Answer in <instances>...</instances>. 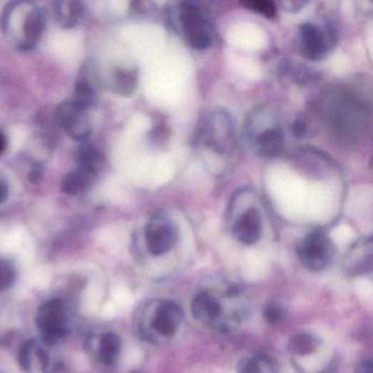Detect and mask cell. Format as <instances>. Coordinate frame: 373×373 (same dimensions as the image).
Wrapping results in <instances>:
<instances>
[{"label":"cell","instance_id":"obj_24","mask_svg":"<svg viewBox=\"0 0 373 373\" xmlns=\"http://www.w3.org/2000/svg\"><path fill=\"white\" fill-rule=\"evenodd\" d=\"M264 319L268 324L280 323L285 319V310L278 303L270 302L265 305L263 310Z\"/></svg>","mask_w":373,"mask_h":373},{"label":"cell","instance_id":"obj_31","mask_svg":"<svg viewBox=\"0 0 373 373\" xmlns=\"http://www.w3.org/2000/svg\"><path fill=\"white\" fill-rule=\"evenodd\" d=\"M6 145H7V140H6L5 135L0 132V155L5 151Z\"/></svg>","mask_w":373,"mask_h":373},{"label":"cell","instance_id":"obj_27","mask_svg":"<svg viewBox=\"0 0 373 373\" xmlns=\"http://www.w3.org/2000/svg\"><path fill=\"white\" fill-rule=\"evenodd\" d=\"M354 373H373L372 360L367 359L357 366Z\"/></svg>","mask_w":373,"mask_h":373},{"label":"cell","instance_id":"obj_26","mask_svg":"<svg viewBox=\"0 0 373 373\" xmlns=\"http://www.w3.org/2000/svg\"><path fill=\"white\" fill-rule=\"evenodd\" d=\"M31 349H32V344L31 342H26V344L22 345V347L19 350V364L22 367L24 370H29L30 367V354Z\"/></svg>","mask_w":373,"mask_h":373},{"label":"cell","instance_id":"obj_7","mask_svg":"<svg viewBox=\"0 0 373 373\" xmlns=\"http://www.w3.org/2000/svg\"><path fill=\"white\" fill-rule=\"evenodd\" d=\"M335 247L327 233L313 231L307 233L297 247L299 261L307 270L320 272L331 264Z\"/></svg>","mask_w":373,"mask_h":373},{"label":"cell","instance_id":"obj_9","mask_svg":"<svg viewBox=\"0 0 373 373\" xmlns=\"http://www.w3.org/2000/svg\"><path fill=\"white\" fill-rule=\"evenodd\" d=\"M55 121L75 140H87L91 135V123L87 111L75 106L71 101L65 102L56 108Z\"/></svg>","mask_w":373,"mask_h":373},{"label":"cell","instance_id":"obj_11","mask_svg":"<svg viewBox=\"0 0 373 373\" xmlns=\"http://www.w3.org/2000/svg\"><path fill=\"white\" fill-rule=\"evenodd\" d=\"M63 322L65 313L61 301L56 299L47 301L39 309L36 324L48 343H54L55 340L61 337L65 329Z\"/></svg>","mask_w":373,"mask_h":373},{"label":"cell","instance_id":"obj_3","mask_svg":"<svg viewBox=\"0 0 373 373\" xmlns=\"http://www.w3.org/2000/svg\"><path fill=\"white\" fill-rule=\"evenodd\" d=\"M196 139L200 145L218 155L233 153L237 143L235 122L229 113L213 110L200 118Z\"/></svg>","mask_w":373,"mask_h":373},{"label":"cell","instance_id":"obj_22","mask_svg":"<svg viewBox=\"0 0 373 373\" xmlns=\"http://www.w3.org/2000/svg\"><path fill=\"white\" fill-rule=\"evenodd\" d=\"M121 350V339L116 334H106L100 343L99 356L104 364H112L118 359Z\"/></svg>","mask_w":373,"mask_h":373},{"label":"cell","instance_id":"obj_10","mask_svg":"<svg viewBox=\"0 0 373 373\" xmlns=\"http://www.w3.org/2000/svg\"><path fill=\"white\" fill-rule=\"evenodd\" d=\"M183 321V311L174 301L163 300L158 303L151 317V329L157 336L170 339L175 335Z\"/></svg>","mask_w":373,"mask_h":373},{"label":"cell","instance_id":"obj_6","mask_svg":"<svg viewBox=\"0 0 373 373\" xmlns=\"http://www.w3.org/2000/svg\"><path fill=\"white\" fill-rule=\"evenodd\" d=\"M298 47L303 57L317 61L325 58L337 43L333 24L305 22L298 29Z\"/></svg>","mask_w":373,"mask_h":373},{"label":"cell","instance_id":"obj_15","mask_svg":"<svg viewBox=\"0 0 373 373\" xmlns=\"http://www.w3.org/2000/svg\"><path fill=\"white\" fill-rule=\"evenodd\" d=\"M85 7L79 1L61 0L53 5V14L59 26L63 28H73L83 19Z\"/></svg>","mask_w":373,"mask_h":373},{"label":"cell","instance_id":"obj_4","mask_svg":"<svg viewBox=\"0 0 373 373\" xmlns=\"http://www.w3.org/2000/svg\"><path fill=\"white\" fill-rule=\"evenodd\" d=\"M247 135L254 150L264 158L277 157L286 145L284 129L266 108H257L250 116Z\"/></svg>","mask_w":373,"mask_h":373},{"label":"cell","instance_id":"obj_8","mask_svg":"<svg viewBox=\"0 0 373 373\" xmlns=\"http://www.w3.org/2000/svg\"><path fill=\"white\" fill-rule=\"evenodd\" d=\"M178 241V229L173 221L163 214L153 216L145 228V243L153 256L169 253Z\"/></svg>","mask_w":373,"mask_h":373},{"label":"cell","instance_id":"obj_17","mask_svg":"<svg viewBox=\"0 0 373 373\" xmlns=\"http://www.w3.org/2000/svg\"><path fill=\"white\" fill-rule=\"evenodd\" d=\"M94 98H96V87H94L93 80L87 71H83L76 81L75 90L71 101L75 106L88 111L93 104Z\"/></svg>","mask_w":373,"mask_h":373},{"label":"cell","instance_id":"obj_18","mask_svg":"<svg viewBox=\"0 0 373 373\" xmlns=\"http://www.w3.org/2000/svg\"><path fill=\"white\" fill-rule=\"evenodd\" d=\"M104 157L99 149L91 145L80 147L77 153V168L96 176L103 167Z\"/></svg>","mask_w":373,"mask_h":373},{"label":"cell","instance_id":"obj_21","mask_svg":"<svg viewBox=\"0 0 373 373\" xmlns=\"http://www.w3.org/2000/svg\"><path fill=\"white\" fill-rule=\"evenodd\" d=\"M320 340L309 334H298L289 340L288 348L291 354L297 356H307L319 348Z\"/></svg>","mask_w":373,"mask_h":373},{"label":"cell","instance_id":"obj_30","mask_svg":"<svg viewBox=\"0 0 373 373\" xmlns=\"http://www.w3.org/2000/svg\"><path fill=\"white\" fill-rule=\"evenodd\" d=\"M42 178V170L39 167H36L34 171L30 173V180L32 182H39V180Z\"/></svg>","mask_w":373,"mask_h":373},{"label":"cell","instance_id":"obj_16","mask_svg":"<svg viewBox=\"0 0 373 373\" xmlns=\"http://www.w3.org/2000/svg\"><path fill=\"white\" fill-rule=\"evenodd\" d=\"M138 75L135 69L118 68L108 76V85L121 96H131L136 89Z\"/></svg>","mask_w":373,"mask_h":373},{"label":"cell","instance_id":"obj_20","mask_svg":"<svg viewBox=\"0 0 373 373\" xmlns=\"http://www.w3.org/2000/svg\"><path fill=\"white\" fill-rule=\"evenodd\" d=\"M94 178L96 176L77 168L63 178V182H61V190L68 195H76L78 193L83 192L89 184H91Z\"/></svg>","mask_w":373,"mask_h":373},{"label":"cell","instance_id":"obj_13","mask_svg":"<svg viewBox=\"0 0 373 373\" xmlns=\"http://www.w3.org/2000/svg\"><path fill=\"white\" fill-rule=\"evenodd\" d=\"M192 315L207 327H218L223 319V305L212 291L200 290L193 299Z\"/></svg>","mask_w":373,"mask_h":373},{"label":"cell","instance_id":"obj_29","mask_svg":"<svg viewBox=\"0 0 373 373\" xmlns=\"http://www.w3.org/2000/svg\"><path fill=\"white\" fill-rule=\"evenodd\" d=\"M8 192H9V190H8L7 184L0 178V204L5 202L6 198H8Z\"/></svg>","mask_w":373,"mask_h":373},{"label":"cell","instance_id":"obj_1","mask_svg":"<svg viewBox=\"0 0 373 373\" xmlns=\"http://www.w3.org/2000/svg\"><path fill=\"white\" fill-rule=\"evenodd\" d=\"M320 118L327 131L343 143L360 140L368 126L366 103L352 90L334 87L321 98Z\"/></svg>","mask_w":373,"mask_h":373},{"label":"cell","instance_id":"obj_2","mask_svg":"<svg viewBox=\"0 0 373 373\" xmlns=\"http://www.w3.org/2000/svg\"><path fill=\"white\" fill-rule=\"evenodd\" d=\"M42 9L30 1L9 4L0 17V26L8 42L20 51L36 47L44 31Z\"/></svg>","mask_w":373,"mask_h":373},{"label":"cell","instance_id":"obj_14","mask_svg":"<svg viewBox=\"0 0 373 373\" xmlns=\"http://www.w3.org/2000/svg\"><path fill=\"white\" fill-rule=\"evenodd\" d=\"M372 266V241L371 237L359 240L346 253L345 268L352 274H362Z\"/></svg>","mask_w":373,"mask_h":373},{"label":"cell","instance_id":"obj_25","mask_svg":"<svg viewBox=\"0 0 373 373\" xmlns=\"http://www.w3.org/2000/svg\"><path fill=\"white\" fill-rule=\"evenodd\" d=\"M16 272L11 264L0 260V290H5L14 284Z\"/></svg>","mask_w":373,"mask_h":373},{"label":"cell","instance_id":"obj_5","mask_svg":"<svg viewBox=\"0 0 373 373\" xmlns=\"http://www.w3.org/2000/svg\"><path fill=\"white\" fill-rule=\"evenodd\" d=\"M175 26L190 46L195 50H207L215 39L214 24L206 12L193 1L178 3L174 12Z\"/></svg>","mask_w":373,"mask_h":373},{"label":"cell","instance_id":"obj_28","mask_svg":"<svg viewBox=\"0 0 373 373\" xmlns=\"http://www.w3.org/2000/svg\"><path fill=\"white\" fill-rule=\"evenodd\" d=\"M280 5L282 6V7L286 8L285 10H291V11H294L295 10H300L301 8L305 7V3H294V1H284V3H280Z\"/></svg>","mask_w":373,"mask_h":373},{"label":"cell","instance_id":"obj_23","mask_svg":"<svg viewBox=\"0 0 373 373\" xmlns=\"http://www.w3.org/2000/svg\"><path fill=\"white\" fill-rule=\"evenodd\" d=\"M241 5L256 14H262L267 19H272L277 14V7L272 1L268 0H249V1H243Z\"/></svg>","mask_w":373,"mask_h":373},{"label":"cell","instance_id":"obj_19","mask_svg":"<svg viewBox=\"0 0 373 373\" xmlns=\"http://www.w3.org/2000/svg\"><path fill=\"white\" fill-rule=\"evenodd\" d=\"M237 373H276V364L270 356L253 354L240 360Z\"/></svg>","mask_w":373,"mask_h":373},{"label":"cell","instance_id":"obj_12","mask_svg":"<svg viewBox=\"0 0 373 373\" xmlns=\"http://www.w3.org/2000/svg\"><path fill=\"white\" fill-rule=\"evenodd\" d=\"M231 233L242 245H255L263 233L261 213L255 207L247 208L233 221Z\"/></svg>","mask_w":373,"mask_h":373}]
</instances>
